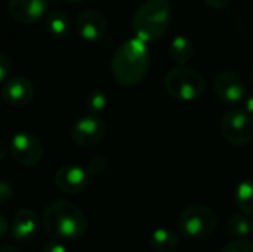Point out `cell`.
<instances>
[{"label": "cell", "instance_id": "484cf974", "mask_svg": "<svg viewBox=\"0 0 253 252\" xmlns=\"http://www.w3.org/2000/svg\"><path fill=\"white\" fill-rule=\"evenodd\" d=\"M203 1L212 9H225L231 3V0H203Z\"/></svg>", "mask_w": 253, "mask_h": 252}, {"label": "cell", "instance_id": "e0dca14e", "mask_svg": "<svg viewBox=\"0 0 253 252\" xmlns=\"http://www.w3.org/2000/svg\"><path fill=\"white\" fill-rule=\"evenodd\" d=\"M44 27L49 31V34H52L53 37L62 39V37L68 36L71 31V19L65 12L53 9L46 15Z\"/></svg>", "mask_w": 253, "mask_h": 252}, {"label": "cell", "instance_id": "7402d4cb", "mask_svg": "<svg viewBox=\"0 0 253 252\" xmlns=\"http://www.w3.org/2000/svg\"><path fill=\"white\" fill-rule=\"evenodd\" d=\"M107 166H108L107 159H105L104 156H96V157H93V159L89 162L87 171H89L90 177H93V175H101V174H104V172L107 171Z\"/></svg>", "mask_w": 253, "mask_h": 252}, {"label": "cell", "instance_id": "2e32d148", "mask_svg": "<svg viewBox=\"0 0 253 252\" xmlns=\"http://www.w3.org/2000/svg\"><path fill=\"white\" fill-rule=\"evenodd\" d=\"M179 245L176 232L168 227H159L151 233L150 248L154 252H173Z\"/></svg>", "mask_w": 253, "mask_h": 252}, {"label": "cell", "instance_id": "52a82bcc", "mask_svg": "<svg viewBox=\"0 0 253 252\" xmlns=\"http://www.w3.org/2000/svg\"><path fill=\"white\" fill-rule=\"evenodd\" d=\"M9 151L12 159L21 166H36L43 157V146L37 137L27 131H19L10 137Z\"/></svg>", "mask_w": 253, "mask_h": 252}, {"label": "cell", "instance_id": "cb8c5ba5", "mask_svg": "<svg viewBox=\"0 0 253 252\" xmlns=\"http://www.w3.org/2000/svg\"><path fill=\"white\" fill-rule=\"evenodd\" d=\"M12 196H13L12 186L6 180H3L1 184H0V201H1V205H6L12 199Z\"/></svg>", "mask_w": 253, "mask_h": 252}, {"label": "cell", "instance_id": "3957f363", "mask_svg": "<svg viewBox=\"0 0 253 252\" xmlns=\"http://www.w3.org/2000/svg\"><path fill=\"white\" fill-rule=\"evenodd\" d=\"M172 21L170 0H145L133 13L132 30L135 37L151 43L159 40Z\"/></svg>", "mask_w": 253, "mask_h": 252}, {"label": "cell", "instance_id": "8992f818", "mask_svg": "<svg viewBox=\"0 0 253 252\" xmlns=\"http://www.w3.org/2000/svg\"><path fill=\"white\" fill-rule=\"evenodd\" d=\"M222 137L233 146H248L253 140V120L245 108H231L221 123Z\"/></svg>", "mask_w": 253, "mask_h": 252}, {"label": "cell", "instance_id": "4dcf8cb0", "mask_svg": "<svg viewBox=\"0 0 253 252\" xmlns=\"http://www.w3.org/2000/svg\"><path fill=\"white\" fill-rule=\"evenodd\" d=\"M249 76H251V80L253 82V67L251 68V71H249Z\"/></svg>", "mask_w": 253, "mask_h": 252}, {"label": "cell", "instance_id": "603a6c76", "mask_svg": "<svg viewBox=\"0 0 253 252\" xmlns=\"http://www.w3.org/2000/svg\"><path fill=\"white\" fill-rule=\"evenodd\" d=\"M10 67H12V61L9 59V56L1 52L0 53V82L4 83L9 77V73H10Z\"/></svg>", "mask_w": 253, "mask_h": 252}, {"label": "cell", "instance_id": "44dd1931", "mask_svg": "<svg viewBox=\"0 0 253 252\" xmlns=\"http://www.w3.org/2000/svg\"><path fill=\"white\" fill-rule=\"evenodd\" d=\"M221 252H253V244L248 239H234L228 242Z\"/></svg>", "mask_w": 253, "mask_h": 252}, {"label": "cell", "instance_id": "ba28073f", "mask_svg": "<svg viewBox=\"0 0 253 252\" xmlns=\"http://www.w3.org/2000/svg\"><path fill=\"white\" fill-rule=\"evenodd\" d=\"M107 134V125L99 116L87 114L79 117L71 126V140L80 147H93L99 144Z\"/></svg>", "mask_w": 253, "mask_h": 252}, {"label": "cell", "instance_id": "f1b7e54d", "mask_svg": "<svg viewBox=\"0 0 253 252\" xmlns=\"http://www.w3.org/2000/svg\"><path fill=\"white\" fill-rule=\"evenodd\" d=\"M0 252H19L15 247H12V245H3L1 247V250Z\"/></svg>", "mask_w": 253, "mask_h": 252}, {"label": "cell", "instance_id": "7a4b0ae2", "mask_svg": "<svg viewBox=\"0 0 253 252\" xmlns=\"http://www.w3.org/2000/svg\"><path fill=\"white\" fill-rule=\"evenodd\" d=\"M42 227L52 239L77 241L87 232V218L74 203L68 201H55L44 208Z\"/></svg>", "mask_w": 253, "mask_h": 252}, {"label": "cell", "instance_id": "ffe728a7", "mask_svg": "<svg viewBox=\"0 0 253 252\" xmlns=\"http://www.w3.org/2000/svg\"><path fill=\"white\" fill-rule=\"evenodd\" d=\"M84 105H86V110L89 111V114L98 116L108 105V95H107V92L99 89V88L89 91V94L86 95V100H84Z\"/></svg>", "mask_w": 253, "mask_h": 252}, {"label": "cell", "instance_id": "1f68e13d", "mask_svg": "<svg viewBox=\"0 0 253 252\" xmlns=\"http://www.w3.org/2000/svg\"><path fill=\"white\" fill-rule=\"evenodd\" d=\"M251 236H252V238H253V224H252V235H251Z\"/></svg>", "mask_w": 253, "mask_h": 252}, {"label": "cell", "instance_id": "4316f807", "mask_svg": "<svg viewBox=\"0 0 253 252\" xmlns=\"http://www.w3.org/2000/svg\"><path fill=\"white\" fill-rule=\"evenodd\" d=\"M245 110L249 113V114H253V89L249 91L245 97Z\"/></svg>", "mask_w": 253, "mask_h": 252}, {"label": "cell", "instance_id": "5bb4252c", "mask_svg": "<svg viewBox=\"0 0 253 252\" xmlns=\"http://www.w3.org/2000/svg\"><path fill=\"white\" fill-rule=\"evenodd\" d=\"M39 233V218L31 209H19L12 220L10 235L16 242H28Z\"/></svg>", "mask_w": 253, "mask_h": 252}, {"label": "cell", "instance_id": "8fae6325", "mask_svg": "<svg viewBox=\"0 0 253 252\" xmlns=\"http://www.w3.org/2000/svg\"><path fill=\"white\" fill-rule=\"evenodd\" d=\"M213 91L216 97L219 98V101H222L224 104H230V105L240 102L246 97L245 83L242 77L231 71H222L215 77Z\"/></svg>", "mask_w": 253, "mask_h": 252}, {"label": "cell", "instance_id": "9a60e30c", "mask_svg": "<svg viewBox=\"0 0 253 252\" xmlns=\"http://www.w3.org/2000/svg\"><path fill=\"white\" fill-rule=\"evenodd\" d=\"M169 58L176 64V67H185L193 58V42L187 36H176L169 43Z\"/></svg>", "mask_w": 253, "mask_h": 252}, {"label": "cell", "instance_id": "f546056e", "mask_svg": "<svg viewBox=\"0 0 253 252\" xmlns=\"http://www.w3.org/2000/svg\"><path fill=\"white\" fill-rule=\"evenodd\" d=\"M68 3H74V4H79V3H82V1H84V0H67Z\"/></svg>", "mask_w": 253, "mask_h": 252}, {"label": "cell", "instance_id": "d6986e66", "mask_svg": "<svg viewBox=\"0 0 253 252\" xmlns=\"http://www.w3.org/2000/svg\"><path fill=\"white\" fill-rule=\"evenodd\" d=\"M252 224L253 221L249 220L248 215L245 214H234L230 217L227 229L228 233L236 238V239H246L249 235H252Z\"/></svg>", "mask_w": 253, "mask_h": 252}, {"label": "cell", "instance_id": "6da1fadb", "mask_svg": "<svg viewBox=\"0 0 253 252\" xmlns=\"http://www.w3.org/2000/svg\"><path fill=\"white\" fill-rule=\"evenodd\" d=\"M151 64L148 43L130 37L119 45L111 58V73L122 86H135L148 74Z\"/></svg>", "mask_w": 253, "mask_h": 252}, {"label": "cell", "instance_id": "ac0fdd59", "mask_svg": "<svg viewBox=\"0 0 253 252\" xmlns=\"http://www.w3.org/2000/svg\"><path fill=\"white\" fill-rule=\"evenodd\" d=\"M234 201L242 214L253 215V178H245L236 186Z\"/></svg>", "mask_w": 253, "mask_h": 252}, {"label": "cell", "instance_id": "83f0119b", "mask_svg": "<svg viewBox=\"0 0 253 252\" xmlns=\"http://www.w3.org/2000/svg\"><path fill=\"white\" fill-rule=\"evenodd\" d=\"M7 230H10V227L7 226L6 217H4V215H0V235L4 238V236L7 235Z\"/></svg>", "mask_w": 253, "mask_h": 252}, {"label": "cell", "instance_id": "7c38bea8", "mask_svg": "<svg viewBox=\"0 0 253 252\" xmlns=\"http://www.w3.org/2000/svg\"><path fill=\"white\" fill-rule=\"evenodd\" d=\"M36 88L31 80L22 76H13L7 79L1 86V98L6 104L22 107L33 101Z\"/></svg>", "mask_w": 253, "mask_h": 252}, {"label": "cell", "instance_id": "4fadbf2b", "mask_svg": "<svg viewBox=\"0 0 253 252\" xmlns=\"http://www.w3.org/2000/svg\"><path fill=\"white\" fill-rule=\"evenodd\" d=\"M7 12L19 24H34L49 13L47 0H7Z\"/></svg>", "mask_w": 253, "mask_h": 252}, {"label": "cell", "instance_id": "9c48e42d", "mask_svg": "<svg viewBox=\"0 0 253 252\" xmlns=\"http://www.w3.org/2000/svg\"><path fill=\"white\" fill-rule=\"evenodd\" d=\"M107 28V18L98 9H83L76 18V31L84 42H99L105 36Z\"/></svg>", "mask_w": 253, "mask_h": 252}, {"label": "cell", "instance_id": "277c9868", "mask_svg": "<svg viewBox=\"0 0 253 252\" xmlns=\"http://www.w3.org/2000/svg\"><path fill=\"white\" fill-rule=\"evenodd\" d=\"M205 77L188 67H173L165 76L166 92L179 101H194L205 92Z\"/></svg>", "mask_w": 253, "mask_h": 252}, {"label": "cell", "instance_id": "d4e9b609", "mask_svg": "<svg viewBox=\"0 0 253 252\" xmlns=\"http://www.w3.org/2000/svg\"><path fill=\"white\" fill-rule=\"evenodd\" d=\"M42 252H68L67 247L64 245L62 241H56V239H50L49 242L44 244L43 251Z\"/></svg>", "mask_w": 253, "mask_h": 252}, {"label": "cell", "instance_id": "30bf717a", "mask_svg": "<svg viewBox=\"0 0 253 252\" xmlns=\"http://www.w3.org/2000/svg\"><path fill=\"white\" fill-rule=\"evenodd\" d=\"M53 181L61 192L76 195L87 189L90 183V174L87 168L80 165H64L55 172Z\"/></svg>", "mask_w": 253, "mask_h": 252}, {"label": "cell", "instance_id": "5b68a950", "mask_svg": "<svg viewBox=\"0 0 253 252\" xmlns=\"http://www.w3.org/2000/svg\"><path fill=\"white\" fill-rule=\"evenodd\" d=\"M218 227V215L206 205H191L182 211L178 220L181 235L191 241H200L211 236Z\"/></svg>", "mask_w": 253, "mask_h": 252}]
</instances>
